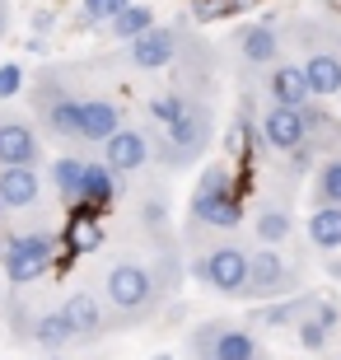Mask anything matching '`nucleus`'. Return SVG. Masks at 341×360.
<instances>
[{"mask_svg": "<svg viewBox=\"0 0 341 360\" xmlns=\"http://www.w3.org/2000/svg\"><path fill=\"white\" fill-rule=\"evenodd\" d=\"M183 98H187V94H164V98H155V103H150V117H155L159 127L178 122V112H183Z\"/></svg>", "mask_w": 341, "mask_h": 360, "instance_id": "obj_30", "label": "nucleus"}, {"mask_svg": "<svg viewBox=\"0 0 341 360\" xmlns=\"http://www.w3.org/2000/svg\"><path fill=\"white\" fill-rule=\"evenodd\" d=\"M173 56H178V28H164L155 24L145 38L131 42V66L141 70H159V66H169Z\"/></svg>", "mask_w": 341, "mask_h": 360, "instance_id": "obj_17", "label": "nucleus"}, {"mask_svg": "<svg viewBox=\"0 0 341 360\" xmlns=\"http://www.w3.org/2000/svg\"><path fill=\"white\" fill-rule=\"evenodd\" d=\"M197 19H224V0H192Z\"/></svg>", "mask_w": 341, "mask_h": 360, "instance_id": "obj_35", "label": "nucleus"}, {"mask_svg": "<svg viewBox=\"0 0 341 360\" xmlns=\"http://www.w3.org/2000/svg\"><path fill=\"white\" fill-rule=\"evenodd\" d=\"M103 164L112 174H136V169H145V164H150V136H145L141 127H122L103 146Z\"/></svg>", "mask_w": 341, "mask_h": 360, "instance_id": "obj_13", "label": "nucleus"}, {"mask_svg": "<svg viewBox=\"0 0 341 360\" xmlns=\"http://www.w3.org/2000/svg\"><path fill=\"white\" fill-rule=\"evenodd\" d=\"M295 333H300V342L309 351H323V347H328V328H323L318 319H300V328H295Z\"/></svg>", "mask_w": 341, "mask_h": 360, "instance_id": "obj_32", "label": "nucleus"}, {"mask_svg": "<svg viewBox=\"0 0 341 360\" xmlns=\"http://www.w3.org/2000/svg\"><path fill=\"white\" fill-rule=\"evenodd\" d=\"M318 300L309 295V300H290V304H271V309H257L252 314V328L257 333H276V328H300V319H309L304 309H314Z\"/></svg>", "mask_w": 341, "mask_h": 360, "instance_id": "obj_22", "label": "nucleus"}, {"mask_svg": "<svg viewBox=\"0 0 341 360\" xmlns=\"http://www.w3.org/2000/svg\"><path fill=\"white\" fill-rule=\"evenodd\" d=\"M192 360H266L252 328L238 323H206L192 337Z\"/></svg>", "mask_w": 341, "mask_h": 360, "instance_id": "obj_3", "label": "nucleus"}, {"mask_svg": "<svg viewBox=\"0 0 341 360\" xmlns=\"http://www.w3.org/2000/svg\"><path fill=\"white\" fill-rule=\"evenodd\" d=\"M314 319H318V323H323V328L332 333V328H337V304H328V300H318V304H314Z\"/></svg>", "mask_w": 341, "mask_h": 360, "instance_id": "obj_36", "label": "nucleus"}, {"mask_svg": "<svg viewBox=\"0 0 341 360\" xmlns=\"http://www.w3.org/2000/svg\"><path fill=\"white\" fill-rule=\"evenodd\" d=\"M56 257V239L52 234H10L0 243V267L14 285H33L38 276H47Z\"/></svg>", "mask_w": 341, "mask_h": 360, "instance_id": "obj_4", "label": "nucleus"}, {"mask_svg": "<svg viewBox=\"0 0 341 360\" xmlns=\"http://www.w3.org/2000/svg\"><path fill=\"white\" fill-rule=\"evenodd\" d=\"M155 360H173V356H155Z\"/></svg>", "mask_w": 341, "mask_h": 360, "instance_id": "obj_38", "label": "nucleus"}, {"mask_svg": "<svg viewBox=\"0 0 341 360\" xmlns=\"http://www.w3.org/2000/svg\"><path fill=\"white\" fill-rule=\"evenodd\" d=\"M0 215H5V201H0Z\"/></svg>", "mask_w": 341, "mask_h": 360, "instance_id": "obj_39", "label": "nucleus"}, {"mask_svg": "<svg viewBox=\"0 0 341 360\" xmlns=\"http://www.w3.org/2000/svg\"><path fill=\"white\" fill-rule=\"evenodd\" d=\"M131 0H84V24H112Z\"/></svg>", "mask_w": 341, "mask_h": 360, "instance_id": "obj_29", "label": "nucleus"}, {"mask_svg": "<svg viewBox=\"0 0 341 360\" xmlns=\"http://www.w3.org/2000/svg\"><path fill=\"white\" fill-rule=\"evenodd\" d=\"M192 220L210 229H238L243 225V201L238 192H192Z\"/></svg>", "mask_w": 341, "mask_h": 360, "instance_id": "obj_9", "label": "nucleus"}, {"mask_svg": "<svg viewBox=\"0 0 341 360\" xmlns=\"http://www.w3.org/2000/svg\"><path fill=\"white\" fill-rule=\"evenodd\" d=\"M61 314H66V328H70V337H75V342H94V337L108 328L103 300H98L94 290H75V295H66Z\"/></svg>", "mask_w": 341, "mask_h": 360, "instance_id": "obj_11", "label": "nucleus"}, {"mask_svg": "<svg viewBox=\"0 0 341 360\" xmlns=\"http://www.w3.org/2000/svg\"><path fill=\"white\" fill-rule=\"evenodd\" d=\"M141 220H145L150 229H164V220H169V206H164V197H150V201H145V206H141Z\"/></svg>", "mask_w": 341, "mask_h": 360, "instance_id": "obj_33", "label": "nucleus"}, {"mask_svg": "<svg viewBox=\"0 0 341 360\" xmlns=\"http://www.w3.org/2000/svg\"><path fill=\"white\" fill-rule=\"evenodd\" d=\"M192 271H197L215 295L243 300V295H248V276H252V253H243L238 243H220V248H210L206 257H197Z\"/></svg>", "mask_w": 341, "mask_h": 360, "instance_id": "obj_2", "label": "nucleus"}, {"mask_svg": "<svg viewBox=\"0 0 341 360\" xmlns=\"http://www.w3.org/2000/svg\"><path fill=\"white\" fill-rule=\"evenodd\" d=\"M38 131L28 127L24 117H0V169H10V164H38Z\"/></svg>", "mask_w": 341, "mask_h": 360, "instance_id": "obj_15", "label": "nucleus"}, {"mask_svg": "<svg viewBox=\"0 0 341 360\" xmlns=\"http://www.w3.org/2000/svg\"><path fill=\"white\" fill-rule=\"evenodd\" d=\"M38 117H42V127H47L52 136H61V141H79V103L56 84V75H47L42 89H38Z\"/></svg>", "mask_w": 341, "mask_h": 360, "instance_id": "obj_7", "label": "nucleus"}, {"mask_svg": "<svg viewBox=\"0 0 341 360\" xmlns=\"http://www.w3.org/2000/svg\"><path fill=\"white\" fill-rule=\"evenodd\" d=\"M314 201H318V206H341V155H337V160H323V164H318Z\"/></svg>", "mask_w": 341, "mask_h": 360, "instance_id": "obj_27", "label": "nucleus"}, {"mask_svg": "<svg viewBox=\"0 0 341 360\" xmlns=\"http://www.w3.org/2000/svg\"><path fill=\"white\" fill-rule=\"evenodd\" d=\"M266 94H271L276 108H309L314 103V84H309V75H304V66H295V61H276L271 66V80H266Z\"/></svg>", "mask_w": 341, "mask_h": 360, "instance_id": "obj_12", "label": "nucleus"}, {"mask_svg": "<svg viewBox=\"0 0 341 360\" xmlns=\"http://www.w3.org/2000/svg\"><path fill=\"white\" fill-rule=\"evenodd\" d=\"M38 197H42L38 164H10V169H0V201H5V211H28V206H38Z\"/></svg>", "mask_w": 341, "mask_h": 360, "instance_id": "obj_14", "label": "nucleus"}, {"mask_svg": "<svg viewBox=\"0 0 341 360\" xmlns=\"http://www.w3.org/2000/svg\"><path fill=\"white\" fill-rule=\"evenodd\" d=\"M304 127H309V146H314V150L323 146L328 136H332V141H341V117H328V112L314 108V103L304 108Z\"/></svg>", "mask_w": 341, "mask_h": 360, "instance_id": "obj_28", "label": "nucleus"}, {"mask_svg": "<svg viewBox=\"0 0 341 360\" xmlns=\"http://www.w3.org/2000/svg\"><path fill=\"white\" fill-rule=\"evenodd\" d=\"M150 28H155V10H150V5H127V10L108 24V33L122 38V42H136V38H145Z\"/></svg>", "mask_w": 341, "mask_h": 360, "instance_id": "obj_25", "label": "nucleus"}, {"mask_svg": "<svg viewBox=\"0 0 341 360\" xmlns=\"http://www.w3.org/2000/svg\"><path fill=\"white\" fill-rule=\"evenodd\" d=\"M304 75L314 84V98H337L341 94V47H332V42H309Z\"/></svg>", "mask_w": 341, "mask_h": 360, "instance_id": "obj_8", "label": "nucleus"}, {"mask_svg": "<svg viewBox=\"0 0 341 360\" xmlns=\"http://www.w3.org/2000/svg\"><path fill=\"white\" fill-rule=\"evenodd\" d=\"M238 52H243L248 66H276V56H281V38H276L271 19L238 28Z\"/></svg>", "mask_w": 341, "mask_h": 360, "instance_id": "obj_18", "label": "nucleus"}, {"mask_svg": "<svg viewBox=\"0 0 341 360\" xmlns=\"http://www.w3.org/2000/svg\"><path fill=\"white\" fill-rule=\"evenodd\" d=\"M164 131H169V146H164L169 164H192L210 146V108L201 98H183L178 122H169Z\"/></svg>", "mask_w": 341, "mask_h": 360, "instance_id": "obj_5", "label": "nucleus"}, {"mask_svg": "<svg viewBox=\"0 0 341 360\" xmlns=\"http://www.w3.org/2000/svg\"><path fill=\"white\" fill-rule=\"evenodd\" d=\"M164 290H169V276H159L141 257H117L103 271L108 304L117 309V314H127V319H150L159 309V300H164Z\"/></svg>", "mask_w": 341, "mask_h": 360, "instance_id": "obj_1", "label": "nucleus"}, {"mask_svg": "<svg viewBox=\"0 0 341 360\" xmlns=\"http://www.w3.org/2000/svg\"><path fill=\"white\" fill-rule=\"evenodd\" d=\"M122 131V117L108 98H84L79 103V141L84 146H108Z\"/></svg>", "mask_w": 341, "mask_h": 360, "instance_id": "obj_16", "label": "nucleus"}, {"mask_svg": "<svg viewBox=\"0 0 341 360\" xmlns=\"http://www.w3.org/2000/svg\"><path fill=\"white\" fill-rule=\"evenodd\" d=\"M19 337H28V342H33V347H42V351H61V347H70V342H75L61 309H47V314H38L33 323H24V328H19Z\"/></svg>", "mask_w": 341, "mask_h": 360, "instance_id": "obj_19", "label": "nucleus"}, {"mask_svg": "<svg viewBox=\"0 0 341 360\" xmlns=\"http://www.w3.org/2000/svg\"><path fill=\"white\" fill-rule=\"evenodd\" d=\"M117 201V174L108 169V164H94L89 160V183H84V206L89 211H103Z\"/></svg>", "mask_w": 341, "mask_h": 360, "instance_id": "obj_24", "label": "nucleus"}, {"mask_svg": "<svg viewBox=\"0 0 341 360\" xmlns=\"http://www.w3.org/2000/svg\"><path fill=\"white\" fill-rule=\"evenodd\" d=\"M290 234H295V215L285 206H262L252 220V239H262V248H281Z\"/></svg>", "mask_w": 341, "mask_h": 360, "instance_id": "obj_21", "label": "nucleus"}, {"mask_svg": "<svg viewBox=\"0 0 341 360\" xmlns=\"http://www.w3.org/2000/svg\"><path fill=\"white\" fill-rule=\"evenodd\" d=\"M52 24H56V14H52V10H38V14H33V33H38V38H42V33H47Z\"/></svg>", "mask_w": 341, "mask_h": 360, "instance_id": "obj_37", "label": "nucleus"}, {"mask_svg": "<svg viewBox=\"0 0 341 360\" xmlns=\"http://www.w3.org/2000/svg\"><path fill=\"white\" fill-rule=\"evenodd\" d=\"M300 285V267L285 262L276 248H252V276L243 300H266V295H285Z\"/></svg>", "mask_w": 341, "mask_h": 360, "instance_id": "obj_6", "label": "nucleus"}, {"mask_svg": "<svg viewBox=\"0 0 341 360\" xmlns=\"http://www.w3.org/2000/svg\"><path fill=\"white\" fill-rule=\"evenodd\" d=\"M24 89V66L19 61H0V98H14Z\"/></svg>", "mask_w": 341, "mask_h": 360, "instance_id": "obj_31", "label": "nucleus"}, {"mask_svg": "<svg viewBox=\"0 0 341 360\" xmlns=\"http://www.w3.org/2000/svg\"><path fill=\"white\" fill-rule=\"evenodd\" d=\"M309 243L314 248H341V206H314L309 215Z\"/></svg>", "mask_w": 341, "mask_h": 360, "instance_id": "obj_23", "label": "nucleus"}, {"mask_svg": "<svg viewBox=\"0 0 341 360\" xmlns=\"http://www.w3.org/2000/svg\"><path fill=\"white\" fill-rule=\"evenodd\" d=\"M262 141L271 150H300V146H309V127H304V112L300 108H266L262 112Z\"/></svg>", "mask_w": 341, "mask_h": 360, "instance_id": "obj_10", "label": "nucleus"}, {"mask_svg": "<svg viewBox=\"0 0 341 360\" xmlns=\"http://www.w3.org/2000/svg\"><path fill=\"white\" fill-rule=\"evenodd\" d=\"M52 183L61 192V201L70 206H84V183H89V160H79V155H61L52 164Z\"/></svg>", "mask_w": 341, "mask_h": 360, "instance_id": "obj_20", "label": "nucleus"}, {"mask_svg": "<svg viewBox=\"0 0 341 360\" xmlns=\"http://www.w3.org/2000/svg\"><path fill=\"white\" fill-rule=\"evenodd\" d=\"M98 243H103V225H98L89 211H75L70 225H66V248L70 253H94Z\"/></svg>", "mask_w": 341, "mask_h": 360, "instance_id": "obj_26", "label": "nucleus"}, {"mask_svg": "<svg viewBox=\"0 0 341 360\" xmlns=\"http://www.w3.org/2000/svg\"><path fill=\"white\" fill-rule=\"evenodd\" d=\"M285 160H290L285 169H290L295 178H300V174H309V169H314V146H300V150H290Z\"/></svg>", "mask_w": 341, "mask_h": 360, "instance_id": "obj_34", "label": "nucleus"}]
</instances>
